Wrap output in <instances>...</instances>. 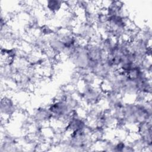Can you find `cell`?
Here are the masks:
<instances>
[{"instance_id": "7a4b0ae2", "label": "cell", "mask_w": 152, "mask_h": 152, "mask_svg": "<svg viewBox=\"0 0 152 152\" xmlns=\"http://www.w3.org/2000/svg\"><path fill=\"white\" fill-rule=\"evenodd\" d=\"M62 4V2L59 1H49L47 2L46 7L50 12L55 14L61 10Z\"/></svg>"}, {"instance_id": "6da1fadb", "label": "cell", "mask_w": 152, "mask_h": 152, "mask_svg": "<svg viewBox=\"0 0 152 152\" xmlns=\"http://www.w3.org/2000/svg\"><path fill=\"white\" fill-rule=\"evenodd\" d=\"M1 115L2 116H9L12 115L14 110L15 107L12 101L8 97H4L1 100Z\"/></svg>"}]
</instances>
